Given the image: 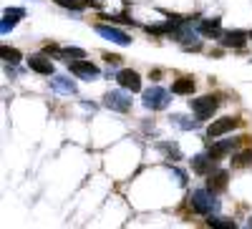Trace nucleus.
Segmentation results:
<instances>
[{
	"instance_id": "nucleus-6",
	"label": "nucleus",
	"mask_w": 252,
	"mask_h": 229,
	"mask_svg": "<svg viewBox=\"0 0 252 229\" xmlns=\"http://www.w3.org/2000/svg\"><path fill=\"white\" fill-rule=\"evenodd\" d=\"M116 81H119V86L126 88V91H134V93L141 91V76L136 71H131V68H121L119 76H116Z\"/></svg>"
},
{
	"instance_id": "nucleus-18",
	"label": "nucleus",
	"mask_w": 252,
	"mask_h": 229,
	"mask_svg": "<svg viewBox=\"0 0 252 229\" xmlns=\"http://www.w3.org/2000/svg\"><path fill=\"white\" fill-rule=\"evenodd\" d=\"M159 149L166 154V156H169L172 161H179L182 159V151H179V146H177V143H169V141H161L159 143Z\"/></svg>"
},
{
	"instance_id": "nucleus-14",
	"label": "nucleus",
	"mask_w": 252,
	"mask_h": 229,
	"mask_svg": "<svg viewBox=\"0 0 252 229\" xmlns=\"http://www.w3.org/2000/svg\"><path fill=\"white\" fill-rule=\"evenodd\" d=\"M192 91H194V78H189V76H182L172 83V93L177 96H192Z\"/></svg>"
},
{
	"instance_id": "nucleus-17",
	"label": "nucleus",
	"mask_w": 252,
	"mask_h": 229,
	"mask_svg": "<svg viewBox=\"0 0 252 229\" xmlns=\"http://www.w3.org/2000/svg\"><path fill=\"white\" fill-rule=\"evenodd\" d=\"M199 33H204V35H212V38H220V35H222L220 18H215V20H204V23L199 26Z\"/></svg>"
},
{
	"instance_id": "nucleus-23",
	"label": "nucleus",
	"mask_w": 252,
	"mask_h": 229,
	"mask_svg": "<svg viewBox=\"0 0 252 229\" xmlns=\"http://www.w3.org/2000/svg\"><path fill=\"white\" fill-rule=\"evenodd\" d=\"M103 60H106V63H109V66H119V63H121V56H114V53H106V56H103Z\"/></svg>"
},
{
	"instance_id": "nucleus-15",
	"label": "nucleus",
	"mask_w": 252,
	"mask_h": 229,
	"mask_svg": "<svg viewBox=\"0 0 252 229\" xmlns=\"http://www.w3.org/2000/svg\"><path fill=\"white\" fill-rule=\"evenodd\" d=\"M23 15H26V10H23V8H8V10L3 13V18H5V20H3V30L13 28V26H15Z\"/></svg>"
},
{
	"instance_id": "nucleus-22",
	"label": "nucleus",
	"mask_w": 252,
	"mask_h": 229,
	"mask_svg": "<svg viewBox=\"0 0 252 229\" xmlns=\"http://www.w3.org/2000/svg\"><path fill=\"white\" fill-rule=\"evenodd\" d=\"M61 51H63V48H58L56 43H46V46H43V53H46V56H61Z\"/></svg>"
},
{
	"instance_id": "nucleus-4",
	"label": "nucleus",
	"mask_w": 252,
	"mask_h": 229,
	"mask_svg": "<svg viewBox=\"0 0 252 229\" xmlns=\"http://www.w3.org/2000/svg\"><path fill=\"white\" fill-rule=\"evenodd\" d=\"M68 68H71V73L76 76V78H83V81H94V78H98V66L96 63H91V60H68Z\"/></svg>"
},
{
	"instance_id": "nucleus-21",
	"label": "nucleus",
	"mask_w": 252,
	"mask_h": 229,
	"mask_svg": "<svg viewBox=\"0 0 252 229\" xmlns=\"http://www.w3.org/2000/svg\"><path fill=\"white\" fill-rule=\"evenodd\" d=\"M207 224H209V227H222V229H235V227H237L232 219H220V217H209Z\"/></svg>"
},
{
	"instance_id": "nucleus-3",
	"label": "nucleus",
	"mask_w": 252,
	"mask_h": 229,
	"mask_svg": "<svg viewBox=\"0 0 252 229\" xmlns=\"http://www.w3.org/2000/svg\"><path fill=\"white\" fill-rule=\"evenodd\" d=\"M242 123V118H237V116H224V118H217V121H212L207 126V139H220V136H224V134H229L232 129H237Z\"/></svg>"
},
{
	"instance_id": "nucleus-2",
	"label": "nucleus",
	"mask_w": 252,
	"mask_h": 229,
	"mask_svg": "<svg viewBox=\"0 0 252 229\" xmlns=\"http://www.w3.org/2000/svg\"><path fill=\"white\" fill-rule=\"evenodd\" d=\"M212 197H215V194L207 192V186H204V189H197V192L189 194V204H192V209H194L197 214H212V212L217 209V201H215Z\"/></svg>"
},
{
	"instance_id": "nucleus-9",
	"label": "nucleus",
	"mask_w": 252,
	"mask_h": 229,
	"mask_svg": "<svg viewBox=\"0 0 252 229\" xmlns=\"http://www.w3.org/2000/svg\"><path fill=\"white\" fill-rule=\"evenodd\" d=\"M28 68L35 71V73H40V76H51V73H53V63L46 58V53L31 56V58H28Z\"/></svg>"
},
{
	"instance_id": "nucleus-8",
	"label": "nucleus",
	"mask_w": 252,
	"mask_h": 229,
	"mask_svg": "<svg viewBox=\"0 0 252 229\" xmlns=\"http://www.w3.org/2000/svg\"><path fill=\"white\" fill-rule=\"evenodd\" d=\"M103 103L114 111H121V114H126L131 109V98H126V93H121V91H109L103 96Z\"/></svg>"
},
{
	"instance_id": "nucleus-11",
	"label": "nucleus",
	"mask_w": 252,
	"mask_h": 229,
	"mask_svg": "<svg viewBox=\"0 0 252 229\" xmlns=\"http://www.w3.org/2000/svg\"><path fill=\"white\" fill-rule=\"evenodd\" d=\"M215 169H217V166H215V159L209 156V154H207V156H202V154H199V156H194V159H192V172H194V174H199V176L212 174Z\"/></svg>"
},
{
	"instance_id": "nucleus-16",
	"label": "nucleus",
	"mask_w": 252,
	"mask_h": 229,
	"mask_svg": "<svg viewBox=\"0 0 252 229\" xmlns=\"http://www.w3.org/2000/svg\"><path fill=\"white\" fill-rule=\"evenodd\" d=\"M252 166V149H245L232 156V169H250Z\"/></svg>"
},
{
	"instance_id": "nucleus-19",
	"label": "nucleus",
	"mask_w": 252,
	"mask_h": 229,
	"mask_svg": "<svg viewBox=\"0 0 252 229\" xmlns=\"http://www.w3.org/2000/svg\"><path fill=\"white\" fill-rule=\"evenodd\" d=\"M0 56H3L5 63H18V60H20V51H18V48H10V46L0 48Z\"/></svg>"
},
{
	"instance_id": "nucleus-12",
	"label": "nucleus",
	"mask_w": 252,
	"mask_h": 229,
	"mask_svg": "<svg viewBox=\"0 0 252 229\" xmlns=\"http://www.w3.org/2000/svg\"><path fill=\"white\" fill-rule=\"evenodd\" d=\"M96 30L103 35V38H109V40H114V43H119V46H129L131 43V38L126 35L124 30H119V28H109V26H96Z\"/></svg>"
},
{
	"instance_id": "nucleus-5",
	"label": "nucleus",
	"mask_w": 252,
	"mask_h": 229,
	"mask_svg": "<svg viewBox=\"0 0 252 229\" xmlns=\"http://www.w3.org/2000/svg\"><path fill=\"white\" fill-rule=\"evenodd\" d=\"M166 103H169V93H166L164 88L154 86L144 93V106L152 109V111H159V109H166Z\"/></svg>"
},
{
	"instance_id": "nucleus-1",
	"label": "nucleus",
	"mask_w": 252,
	"mask_h": 229,
	"mask_svg": "<svg viewBox=\"0 0 252 229\" xmlns=\"http://www.w3.org/2000/svg\"><path fill=\"white\" fill-rule=\"evenodd\" d=\"M220 106V96H199V98H189V109L199 121L212 118V114Z\"/></svg>"
},
{
	"instance_id": "nucleus-20",
	"label": "nucleus",
	"mask_w": 252,
	"mask_h": 229,
	"mask_svg": "<svg viewBox=\"0 0 252 229\" xmlns=\"http://www.w3.org/2000/svg\"><path fill=\"white\" fill-rule=\"evenodd\" d=\"M61 58L63 60H81V58H86V51H81V48H63Z\"/></svg>"
},
{
	"instance_id": "nucleus-24",
	"label": "nucleus",
	"mask_w": 252,
	"mask_h": 229,
	"mask_svg": "<svg viewBox=\"0 0 252 229\" xmlns=\"http://www.w3.org/2000/svg\"><path fill=\"white\" fill-rule=\"evenodd\" d=\"M149 76H152V78H154V81H159V76H161V71H159V68H154V71H152V73H149Z\"/></svg>"
},
{
	"instance_id": "nucleus-10",
	"label": "nucleus",
	"mask_w": 252,
	"mask_h": 229,
	"mask_svg": "<svg viewBox=\"0 0 252 229\" xmlns=\"http://www.w3.org/2000/svg\"><path fill=\"white\" fill-rule=\"evenodd\" d=\"M235 149H237V141H235V139L217 141V143H212V146H209V156H212L215 161H220V159H224L227 154H232Z\"/></svg>"
},
{
	"instance_id": "nucleus-7",
	"label": "nucleus",
	"mask_w": 252,
	"mask_h": 229,
	"mask_svg": "<svg viewBox=\"0 0 252 229\" xmlns=\"http://www.w3.org/2000/svg\"><path fill=\"white\" fill-rule=\"evenodd\" d=\"M229 184V174L222 172V169H215L212 174H207V192L212 194H222Z\"/></svg>"
},
{
	"instance_id": "nucleus-13",
	"label": "nucleus",
	"mask_w": 252,
	"mask_h": 229,
	"mask_svg": "<svg viewBox=\"0 0 252 229\" xmlns=\"http://www.w3.org/2000/svg\"><path fill=\"white\" fill-rule=\"evenodd\" d=\"M220 40H222L224 48H242L247 43V33H242V30H227V33L220 35Z\"/></svg>"
}]
</instances>
